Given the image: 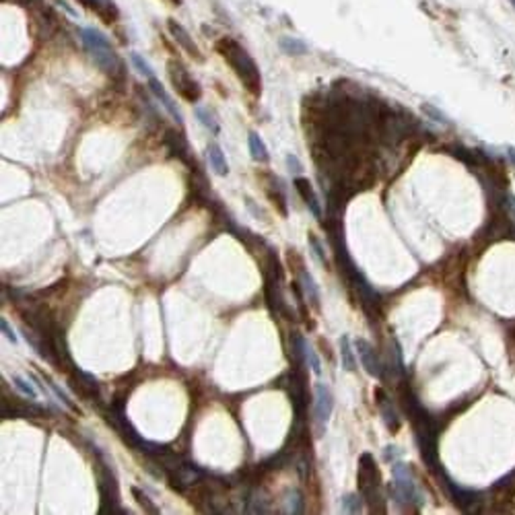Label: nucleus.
<instances>
[{
    "instance_id": "23",
    "label": "nucleus",
    "mask_w": 515,
    "mask_h": 515,
    "mask_svg": "<svg viewBox=\"0 0 515 515\" xmlns=\"http://www.w3.org/2000/svg\"><path fill=\"white\" fill-rule=\"evenodd\" d=\"M132 494H134V499L138 501V505L146 511V513H159V507H154L152 505V501H150V496L148 494H144L138 486H132Z\"/></svg>"
},
{
    "instance_id": "11",
    "label": "nucleus",
    "mask_w": 515,
    "mask_h": 515,
    "mask_svg": "<svg viewBox=\"0 0 515 515\" xmlns=\"http://www.w3.org/2000/svg\"><path fill=\"white\" fill-rule=\"evenodd\" d=\"M375 400H377V406L381 410V418H383L387 431L396 433L400 428V418H398V412L393 410V404L389 402V398L385 396V391L381 387L375 389Z\"/></svg>"
},
{
    "instance_id": "18",
    "label": "nucleus",
    "mask_w": 515,
    "mask_h": 515,
    "mask_svg": "<svg viewBox=\"0 0 515 515\" xmlns=\"http://www.w3.org/2000/svg\"><path fill=\"white\" fill-rule=\"evenodd\" d=\"M249 152H251V157L255 159V161H268L270 157H268V148H266V144L262 142V138L258 136V132H249Z\"/></svg>"
},
{
    "instance_id": "28",
    "label": "nucleus",
    "mask_w": 515,
    "mask_h": 515,
    "mask_svg": "<svg viewBox=\"0 0 515 515\" xmlns=\"http://www.w3.org/2000/svg\"><path fill=\"white\" fill-rule=\"evenodd\" d=\"M12 383H14V387L19 389V391H23L27 398H31V400H37V391L23 379V377H12Z\"/></svg>"
},
{
    "instance_id": "19",
    "label": "nucleus",
    "mask_w": 515,
    "mask_h": 515,
    "mask_svg": "<svg viewBox=\"0 0 515 515\" xmlns=\"http://www.w3.org/2000/svg\"><path fill=\"white\" fill-rule=\"evenodd\" d=\"M280 47H282V52L284 54H288V56H303V54H307V45L301 41V39H293V37H282L280 41Z\"/></svg>"
},
{
    "instance_id": "20",
    "label": "nucleus",
    "mask_w": 515,
    "mask_h": 515,
    "mask_svg": "<svg viewBox=\"0 0 515 515\" xmlns=\"http://www.w3.org/2000/svg\"><path fill=\"white\" fill-rule=\"evenodd\" d=\"M340 352H342V365L346 371H356V360H354V354H352V348H350V340L346 336L340 338Z\"/></svg>"
},
{
    "instance_id": "16",
    "label": "nucleus",
    "mask_w": 515,
    "mask_h": 515,
    "mask_svg": "<svg viewBox=\"0 0 515 515\" xmlns=\"http://www.w3.org/2000/svg\"><path fill=\"white\" fill-rule=\"evenodd\" d=\"M78 33H80V39H82V43L87 45V49H95V47H105V45H111V43H109V39H107L101 31H97V29H93V27H82Z\"/></svg>"
},
{
    "instance_id": "30",
    "label": "nucleus",
    "mask_w": 515,
    "mask_h": 515,
    "mask_svg": "<svg viewBox=\"0 0 515 515\" xmlns=\"http://www.w3.org/2000/svg\"><path fill=\"white\" fill-rule=\"evenodd\" d=\"M305 356H307V360H309V365H311L313 373H315V375H319V373H321V365H319V358H317L315 350H313V348H309V346H305Z\"/></svg>"
},
{
    "instance_id": "8",
    "label": "nucleus",
    "mask_w": 515,
    "mask_h": 515,
    "mask_svg": "<svg viewBox=\"0 0 515 515\" xmlns=\"http://www.w3.org/2000/svg\"><path fill=\"white\" fill-rule=\"evenodd\" d=\"M167 29H169V33L173 35V39L177 41V45L190 56V58H194V60H198V62H202L204 60V56H202V52L198 49V45H196V41L192 39V35L187 33V29L183 27V25H179L177 21H173V19H169L167 21Z\"/></svg>"
},
{
    "instance_id": "4",
    "label": "nucleus",
    "mask_w": 515,
    "mask_h": 515,
    "mask_svg": "<svg viewBox=\"0 0 515 515\" xmlns=\"http://www.w3.org/2000/svg\"><path fill=\"white\" fill-rule=\"evenodd\" d=\"M490 511L492 513H511L513 511V499H515V470L496 480L490 488Z\"/></svg>"
},
{
    "instance_id": "3",
    "label": "nucleus",
    "mask_w": 515,
    "mask_h": 515,
    "mask_svg": "<svg viewBox=\"0 0 515 515\" xmlns=\"http://www.w3.org/2000/svg\"><path fill=\"white\" fill-rule=\"evenodd\" d=\"M167 74H169V80H171L173 89L177 91V95H179L183 101L196 103V101L202 97V87H200V82L187 72V68H185L179 60L171 58V60L167 62Z\"/></svg>"
},
{
    "instance_id": "26",
    "label": "nucleus",
    "mask_w": 515,
    "mask_h": 515,
    "mask_svg": "<svg viewBox=\"0 0 515 515\" xmlns=\"http://www.w3.org/2000/svg\"><path fill=\"white\" fill-rule=\"evenodd\" d=\"M309 245H311V249H313V253H315V258L323 264V266H328V260H325V251H323V245L319 243V239H317V235H313V233H309Z\"/></svg>"
},
{
    "instance_id": "36",
    "label": "nucleus",
    "mask_w": 515,
    "mask_h": 515,
    "mask_svg": "<svg viewBox=\"0 0 515 515\" xmlns=\"http://www.w3.org/2000/svg\"><path fill=\"white\" fill-rule=\"evenodd\" d=\"M511 4H513V6H515V0H511Z\"/></svg>"
},
{
    "instance_id": "15",
    "label": "nucleus",
    "mask_w": 515,
    "mask_h": 515,
    "mask_svg": "<svg viewBox=\"0 0 515 515\" xmlns=\"http://www.w3.org/2000/svg\"><path fill=\"white\" fill-rule=\"evenodd\" d=\"M278 185H280V181H276V177L272 179V183H266V198L272 202V206H274L282 216H286V214H288V210H286V200H284V194H282V190H280Z\"/></svg>"
},
{
    "instance_id": "10",
    "label": "nucleus",
    "mask_w": 515,
    "mask_h": 515,
    "mask_svg": "<svg viewBox=\"0 0 515 515\" xmlns=\"http://www.w3.org/2000/svg\"><path fill=\"white\" fill-rule=\"evenodd\" d=\"M356 350H358V358H360L365 371H367L371 377H381V365H379V358H377L375 348H373L367 340L358 338V340H356Z\"/></svg>"
},
{
    "instance_id": "34",
    "label": "nucleus",
    "mask_w": 515,
    "mask_h": 515,
    "mask_svg": "<svg viewBox=\"0 0 515 515\" xmlns=\"http://www.w3.org/2000/svg\"><path fill=\"white\" fill-rule=\"evenodd\" d=\"M505 206H507V210L511 212V216L515 220V196H505Z\"/></svg>"
},
{
    "instance_id": "17",
    "label": "nucleus",
    "mask_w": 515,
    "mask_h": 515,
    "mask_svg": "<svg viewBox=\"0 0 515 515\" xmlns=\"http://www.w3.org/2000/svg\"><path fill=\"white\" fill-rule=\"evenodd\" d=\"M208 161H210V167L216 175H227L229 173V165L225 161V154L220 150L218 144H208Z\"/></svg>"
},
{
    "instance_id": "35",
    "label": "nucleus",
    "mask_w": 515,
    "mask_h": 515,
    "mask_svg": "<svg viewBox=\"0 0 515 515\" xmlns=\"http://www.w3.org/2000/svg\"><path fill=\"white\" fill-rule=\"evenodd\" d=\"M169 2H171L173 6H179V4H181V0H169Z\"/></svg>"
},
{
    "instance_id": "22",
    "label": "nucleus",
    "mask_w": 515,
    "mask_h": 515,
    "mask_svg": "<svg viewBox=\"0 0 515 515\" xmlns=\"http://www.w3.org/2000/svg\"><path fill=\"white\" fill-rule=\"evenodd\" d=\"M299 278H301V282L305 284L303 288H305V295L309 297L311 305H313V307H317V305H319V295H317V288H315V282H313V278H311V276H309L307 272H303V274H301Z\"/></svg>"
},
{
    "instance_id": "25",
    "label": "nucleus",
    "mask_w": 515,
    "mask_h": 515,
    "mask_svg": "<svg viewBox=\"0 0 515 515\" xmlns=\"http://www.w3.org/2000/svg\"><path fill=\"white\" fill-rule=\"evenodd\" d=\"M196 117L208 128V130H212L214 134L218 132V124H216V119L208 113V109H204V107H196Z\"/></svg>"
},
{
    "instance_id": "29",
    "label": "nucleus",
    "mask_w": 515,
    "mask_h": 515,
    "mask_svg": "<svg viewBox=\"0 0 515 515\" xmlns=\"http://www.w3.org/2000/svg\"><path fill=\"white\" fill-rule=\"evenodd\" d=\"M342 509H344L346 513H360L363 505H360V501H358V496H356V494H346Z\"/></svg>"
},
{
    "instance_id": "12",
    "label": "nucleus",
    "mask_w": 515,
    "mask_h": 515,
    "mask_svg": "<svg viewBox=\"0 0 515 515\" xmlns=\"http://www.w3.org/2000/svg\"><path fill=\"white\" fill-rule=\"evenodd\" d=\"M332 391L328 389V385L323 383H315V416L319 422H325L332 414Z\"/></svg>"
},
{
    "instance_id": "6",
    "label": "nucleus",
    "mask_w": 515,
    "mask_h": 515,
    "mask_svg": "<svg viewBox=\"0 0 515 515\" xmlns=\"http://www.w3.org/2000/svg\"><path fill=\"white\" fill-rule=\"evenodd\" d=\"M68 375V381H70V387L76 391V396L84 398V400H91V402H99V385L95 381L93 375L80 371L78 367H74Z\"/></svg>"
},
{
    "instance_id": "32",
    "label": "nucleus",
    "mask_w": 515,
    "mask_h": 515,
    "mask_svg": "<svg viewBox=\"0 0 515 515\" xmlns=\"http://www.w3.org/2000/svg\"><path fill=\"white\" fill-rule=\"evenodd\" d=\"M286 165H288V169H290L293 173H299V171L303 169V167H301V163H299L293 154H288V157H286Z\"/></svg>"
},
{
    "instance_id": "7",
    "label": "nucleus",
    "mask_w": 515,
    "mask_h": 515,
    "mask_svg": "<svg viewBox=\"0 0 515 515\" xmlns=\"http://www.w3.org/2000/svg\"><path fill=\"white\" fill-rule=\"evenodd\" d=\"M447 488L451 492V499L455 501V505L466 511V513H480L482 511V494L476 492V490H468V488H461L453 482L447 480Z\"/></svg>"
},
{
    "instance_id": "31",
    "label": "nucleus",
    "mask_w": 515,
    "mask_h": 515,
    "mask_svg": "<svg viewBox=\"0 0 515 515\" xmlns=\"http://www.w3.org/2000/svg\"><path fill=\"white\" fill-rule=\"evenodd\" d=\"M422 109H424V111H426V113H428V115H431V117H435V119H439V122H441V124H447V119H445V117H443V113H441V111H437V109H435V107H431V105H422Z\"/></svg>"
},
{
    "instance_id": "33",
    "label": "nucleus",
    "mask_w": 515,
    "mask_h": 515,
    "mask_svg": "<svg viewBox=\"0 0 515 515\" xmlns=\"http://www.w3.org/2000/svg\"><path fill=\"white\" fill-rule=\"evenodd\" d=\"M2 332L6 334V338H8L10 342H16V336H14V332L10 330V325H8V321H6V319H2Z\"/></svg>"
},
{
    "instance_id": "2",
    "label": "nucleus",
    "mask_w": 515,
    "mask_h": 515,
    "mask_svg": "<svg viewBox=\"0 0 515 515\" xmlns=\"http://www.w3.org/2000/svg\"><path fill=\"white\" fill-rule=\"evenodd\" d=\"M358 490L363 501L369 505L371 513H377L375 503H383L381 499V476L377 470V461L371 453H363L358 459Z\"/></svg>"
},
{
    "instance_id": "21",
    "label": "nucleus",
    "mask_w": 515,
    "mask_h": 515,
    "mask_svg": "<svg viewBox=\"0 0 515 515\" xmlns=\"http://www.w3.org/2000/svg\"><path fill=\"white\" fill-rule=\"evenodd\" d=\"M286 264H288V268L293 272H297V276H301L305 272V262H303L301 253L297 249H293V247L286 249Z\"/></svg>"
},
{
    "instance_id": "13",
    "label": "nucleus",
    "mask_w": 515,
    "mask_h": 515,
    "mask_svg": "<svg viewBox=\"0 0 515 515\" xmlns=\"http://www.w3.org/2000/svg\"><path fill=\"white\" fill-rule=\"evenodd\" d=\"M295 190L299 192V196L303 198V202L309 206V210L313 212L315 218L321 216V208H319V202L313 194V187H311V181L307 177H295Z\"/></svg>"
},
{
    "instance_id": "24",
    "label": "nucleus",
    "mask_w": 515,
    "mask_h": 515,
    "mask_svg": "<svg viewBox=\"0 0 515 515\" xmlns=\"http://www.w3.org/2000/svg\"><path fill=\"white\" fill-rule=\"evenodd\" d=\"M130 60H132V64L136 66V70H138L142 76H148V78L154 76V74H152V68L148 66V62H144V58H142L140 54L132 52V54H130Z\"/></svg>"
},
{
    "instance_id": "14",
    "label": "nucleus",
    "mask_w": 515,
    "mask_h": 515,
    "mask_svg": "<svg viewBox=\"0 0 515 515\" xmlns=\"http://www.w3.org/2000/svg\"><path fill=\"white\" fill-rule=\"evenodd\" d=\"M148 87H150V91H152V93L157 95V99H159V101L163 103V107H165V109H167V111L171 113V117H173V119H175L177 124H181V122H183V117H181V113H179L177 105L173 103V99H171V97L167 95V91L163 89V84H161V82H159V80H157L154 76H150V78H148Z\"/></svg>"
},
{
    "instance_id": "1",
    "label": "nucleus",
    "mask_w": 515,
    "mask_h": 515,
    "mask_svg": "<svg viewBox=\"0 0 515 515\" xmlns=\"http://www.w3.org/2000/svg\"><path fill=\"white\" fill-rule=\"evenodd\" d=\"M214 49L225 58V62L231 66V70L241 80L245 91L253 97H260L262 95V74H260L255 60L243 49V45L239 41H235L233 37L225 35V37L216 39Z\"/></svg>"
},
{
    "instance_id": "5",
    "label": "nucleus",
    "mask_w": 515,
    "mask_h": 515,
    "mask_svg": "<svg viewBox=\"0 0 515 515\" xmlns=\"http://www.w3.org/2000/svg\"><path fill=\"white\" fill-rule=\"evenodd\" d=\"M393 494L400 503H408V505H420V492L412 480L410 468L404 464H396L393 466Z\"/></svg>"
},
{
    "instance_id": "27",
    "label": "nucleus",
    "mask_w": 515,
    "mask_h": 515,
    "mask_svg": "<svg viewBox=\"0 0 515 515\" xmlns=\"http://www.w3.org/2000/svg\"><path fill=\"white\" fill-rule=\"evenodd\" d=\"M45 381L49 383V387H52V389L56 391V396H58V398H60V400H62V402H64V404H66V406H68V408H70L72 412H76V414L80 412V410H78V408L74 406V402H70V398H68V396H66V393H64V391H62V389H60V387L56 385V381H54L52 377H47V375H45Z\"/></svg>"
},
{
    "instance_id": "9",
    "label": "nucleus",
    "mask_w": 515,
    "mask_h": 515,
    "mask_svg": "<svg viewBox=\"0 0 515 515\" xmlns=\"http://www.w3.org/2000/svg\"><path fill=\"white\" fill-rule=\"evenodd\" d=\"M78 2L87 6L91 12H95L105 25H113L119 16V10L113 4V0H78Z\"/></svg>"
}]
</instances>
